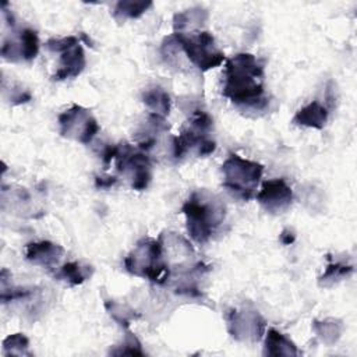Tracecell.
Here are the masks:
<instances>
[{
  "instance_id": "obj_20",
  "label": "cell",
  "mask_w": 357,
  "mask_h": 357,
  "mask_svg": "<svg viewBox=\"0 0 357 357\" xmlns=\"http://www.w3.org/2000/svg\"><path fill=\"white\" fill-rule=\"evenodd\" d=\"M314 329L324 342L332 343L340 335V322H337L335 319H325L322 322L315 321L314 322Z\"/></svg>"
},
{
  "instance_id": "obj_6",
  "label": "cell",
  "mask_w": 357,
  "mask_h": 357,
  "mask_svg": "<svg viewBox=\"0 0 357 357\" xmlns=\"http://www.w3.org/2000/svg\"><path fill=\"white\" fill-rule=\"evenodd\" d=\"M174 43L187 54L188 60L201 71H208L223 63L225 54L216 47L212 33L208 31L174 32Z\"/></svg>"
},
{
  "instance_id": "obj_16",
  "label": "cell",
  "mask_w": 357,
  "mask_h": 357,
  "mask_svg": "<svg viewBox=\"0 0 357 357\" xmlns=\"http://www.w3.org/2000/svg\"><path fill=\"white\" fill-rule=\"evenodd\" d=\"M142 100L146 107L158 116L166 117L170 112V98L169 93L160 86H155L142 93Z\"/></svg>"
},
{
  "instance_id": "obj_24",
  "label": "cell",
  "mask_w": 357,
  "mask_h": 357,
  "mask_svg": "<svg viewBox=\"0 0 357 357\" xmlns=\"http://www.w3.org/2000/svg\"><path fill=\"white\" fill-rule=\"evenodd\" d=\"M121 346H123L121 350L116 351V354H139V356L144 354V351L141 349V343L132 333L127 335V337Z\"/></svg>"
},
{
  "instance_id": "obj_3",
  "label": "cell",
  "mask_w": 357,
  "mask_h": 357,
  "mask_svg": "<svg viewBox=\"0 0 357 357\" xmlns=\"http://www.w3.org/2000/svg\"><path fill=\"white\" fill-rule=\"evenodd\" d=\"M126 269L139 278L163 284L169 279V265L160 238H141L124 259Z\"/></svg>"
},
{
  "instance_id": "obj_7",
  "label": "cell",
  "mask_w": 357,
  "mask_h": 357,
  "mask_svg": "<svg viewBox=\"0 0 357 357\" xmlns=\"http://www.w3.org/2000/svg\"><path fill=\"white\" fill-rule=\"evenodd\" d=\"M117 170L130 180L134 190L142 191L148 187L152 172L149 158L139 151L134 149L132 145L121 142L117 145V153L114 158Z\"/></svg>"
},
{
  "instance_id": "obj_15",
  "label": "cell",
  "mask_w": 357,
  "mask_h": 357,
  "mask_svg": "<svg viewBox=\"0 0 357 357\" xmlns=\"http://www.w3.org/2000/svg\"><path fill=\"white\" fill-rule=\"evenodd\" d=\"M264 354L265 356H297L298 350L290 339H287L283 333L278 332L276 329L271 328L266 332Z\"/></svg>"
},
{
  "instance_id": "obj_1",
  "label": "cell",
  "mask_w": 357,
  "mask_h": 357,
  "mask_svg": "<svg viewBox=\"0 0 357 357\" xmlns=\"http://www.w3.org/2000/svg\"><path fill=\"white\" fill-rule=\"evenodd\" d=\"M223 95L237 106L261 109L266 105L264 64L251 53H238L226 60Z\"/></svg>"
},
{
  "instance_id": "obj_13",
  "label": "cell",
  "mask_w": 357,
  "mask_h": 357,
  "mask_svg": "<svg viewBox=\"0 0 357 357\" xmlns=\"http://www.w3.org/2000/svg\"><path fill=\"white\" fill-rule=\"evenodd\" d=\"M60 66L57 68V71L53 74L52 79L54 81H61V79H67V78H75L78 77L85 64V53L81 47V45L78 43L77 46L60 53Z\"/></svg>"
},
{
  "instance_id": "obj_8",
  "label": "cell",
  "mask_w": 357,
  "mask_h": 357,
  "mask_svg": "<svg viewBox=\"0 0 357 357\" xmlns=\"http://www.w3.org/2000/svg\"><path fill=\"white\" fill-rule=\"evenodd\" d=\"M59 126L61 137L78 141L81 144H89L99 132V124L92 113L79 106L73 105L70 109L59 116Z\"/></svg>"
},
{
  "instance_id": "obj_19",
  "label": "cell",
  "mask_w": 357,
  "mask_h": 357,
  "mask_svg": "<svg viewBox=\"0 0 357 357\" xmlns=\"http://www.w3.org/2000/svg\"><path fill=\"white\" fill-rule=\"evenodd\" d=\"M28 346H29V340L22 333L10 335L3 340V351H4L6 356L29 354L28 353Z\"/></svg>"
},
{
  "instance_id": "obj_25",
  "label": "cell",
  "mask_w": 357,
  "mask_h": 357,
  "mask_svg": "<svg viewBox=\"0 0 357 357\" xmlns=\"http://www.w3.org/2000/svg\"><path fill=\"white\" fill-rule=\"evenodd\" d=\"M116 181H117V178H116V177H112V176H110V177H96L95 185H96L98 188L103 190V188H109V187L114 185Z\"/></svg>"
},
{
  "instance_id": "obj_12",
  "label": "cell",
  "mask_w": 357,
  "mask_h": 357,
  "mask_svg": "<svg viewBox=\"0 0 357 357\" xmlns=\"http://www.w3.org/2000/svg\"><path fill=\"white\" fill-rule=\"evenodd\" d=\"M63 254H64V248L50 241L29 243L25 247V258L29 262L45 266L47 269L57 265Z\"/></svg>"
},
{
  "instance_id": "obj_18",
  "label": "cell",
  "mask_w": 357,
  "mask_h": 357,
  "mask_svg": "<svg viewBox=\"0 0 357 357\" xmlns=\"http://www.w3.org/2000/svg\"><path fill=\"white\" fill-rule=\"evenodd\" d=\"M151 1H119L114 8V18L126 20V18H138L142 15L149 7Z\"/></svg>"
},
{
  "instance_id": "obj_17",
  "label": "cell",
  "mask_w": 357,
  "mask_h": 357,
  "mask_svg": "<svg viewBox=\"0 0 357 357\" xmlns=\"http://www.w3.org/2000/svg\"><path fill=\"white\" fill-rule=\"evenodd\" d=\"M92 273L91 266H82L78 262H67L64 264L56 273L54 278L59 280H64L71 286L81 284L84 280H86Z\"/></svg>"
},
{
  "instance_id": "obj_11",
  "label": "cell",
  "mask_w": 357,
  "mask_h": 357,
  "mask_svg": "<svg viewBox=\"0 0 357 357\" xmlns=\"http://www.w3.org/2000/svg\"><path fill=\"white\" fill-rule=\"evenodd\" d=\"M39 52L38 33L31 28L20 31L18 39H4L1 46V56L10 61L32 60Z\"/></svg>"
},
{
  "instance_id": "obj_26",
  "label": "cell",
  "mask_w": 357,
  "mask_h": 357,
  "mask_svg": "<svg viewBox=\"0 0 357 357\" xmlns=\"http://www.w3.org/2000/svg\"><path fill=\"white\" fill-rule=\"evenodd\" d=\"M280 240H282V243L283 244H290V243H293L294 241V234L293 233H290L289 230H283L282 231V234H280Z\"/></svg>"
},
{
  "instance_id": "obj_2",
  "label": "cell",
  "mask_w": 357,
  "mask_h": 357,
  "mask_svg": "<svg viewBox=\"0 0 357 357\" xmlns=\"http://www.w3.org/2000/svg\"><path fill=\"white\" fill-rule=\"evenodd\" d=\"M181 212L185 215L187 230L191 238L198 244H204L223 223L226 211L223 202L216 195L202 190L190 195Z\"/></svg>"
},
{
  "instance_id": "obj_9",
  "label": "cell",
  "mask_w": 357,
  "mask_h": 357,
  "mask_svg": "<svg viewBox=\"0 0 357 357\" xmlns=\"http://www.w3.org/2000/svg\"><path fill=\"white\" fill-rule=\"evenodd\" d=\"M255 198L266 212L278 215L290 208L293 202V192L283 178H272L262 183Z\"/></svg>"
},
{
  "instance_id": "obj_5",
  "label": "cell",
  "mask_w": 357,
  "mask_h": 357,
  "mask_svg": "<svg viewBox=\"0 0 357 357\" xmlns=\"http://www.w3.org/2000/svg\"><path fill=\"white\" fill-rule=\"evenodd\" d=\"M212 123L213 121L206 112L195 110L181 132L177 137H172L173 156L180 159L190 151H194L197 156L212 153L216 148L215 141L209 138Z\"/></svg>"
},
{
  "instance_id": "obj_14",
  "label": "cell",
  "mask_w": 357,
  "mask_h": 357,
  "mask_svg": "<svg viewBox=\"0 0 357 357\" xmlns=\"http://www.w3.org/2000/svg\"><path fill=\"white\" fill-rule=\"evenodd\" d=\"M326 120H328V110L317 100L301 107L293 117L294 124L304 126V127H312V128H318V130L324 128Z\"/></svg>"
},
{
  "instance_id": "obj_23",
  "label": "cell",
  "mask_w": 357,
  "mask_h": 357,
  "mask_svg": "<svg viewBox=\"0 0 357 357\" xmlns=\"http://www.w3.org/2000/svg\"><path fill=\"white\" fill-rule=\"evenodd\" d=\"M79 43L78 38L77 36H64V38H52L49 39L45 46L46 49H49L50 52H54V53H63L74 46H77Z\"/></svg>"
},
{
  "instance_id": "obj_4",
  "label": "cell",
  "mask_w": 357,
  "mask_h": 357,
  "mask_svg": "<svg viewBox=\"0 0 357 357\" xmlns=\"http://www.w3.org/2000/svg\"><path fill=\"white\" fill-rule=\"evenodd\" d=\"M223 187L236 198L250 201L255 197L257 185L262 177L264 166L258 162L244 159L237 153L230 156L222 165Z\"/></svg>"
},
{
  "instance_id": "obj_22",
  "label": "cell",
  "mask_w": 357,
  "mask_h": 357,
  "mask_svg": "<svg viewBox=\"0 0 357 357\" xmlns=\"http://www.w3.org/2000/svg\"><path fill=\"white\" fill-rule=\"evenodd\" d=\"M106 308H107V311L110 312V315H112L117 322H120L121 325H124L126 328L130 325V321L137 317L132 310H130V308H127V307H124V305H121V304H117V303H114V301H112V303H110V301H106Z\"/></svg>"
},
{
  "instance_id": "obj_10",
  "label": "cell",
  "mask_w": 357,
  "mask_h": 357,
  "mask_svg": "<svg viewBox=\"0 0 357 357\" xmlns=\"http://www.w3.org/2000/svg\"><path fill=\"white\" fill-rule=\"evenodd\" d=\"M227 329L237 340H259L265 331V321L258 311L231 310L227 314Z\"/></svg>"
},
{
  "instance_id": "obj_21",
  "label": "cell",
  "mask_w": 357,
  "mask_h": 357,
  "mask_svg": "<svg viewBox=\"0 0 357 357\" xmlns=\"http://www.w3.org/2000/svg\"><path fill=\"white\" fill-rule=\"evenodd\" d=\"M353 272V266L350 265H343V264H339V262H331L324 275L319 278V284H326L328 282H335V280H339L347 275H350Z\"/></svg>"
}]
</instances>
